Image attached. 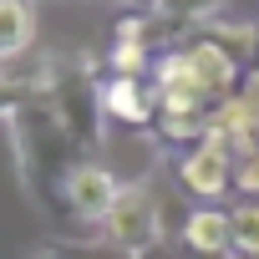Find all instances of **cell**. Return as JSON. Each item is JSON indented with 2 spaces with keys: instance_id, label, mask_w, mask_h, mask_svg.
I'll list each match as a JSON object with an SVG mask.
<instances>
[{
  "instance_id": "cell-1",
  "label": "cell",
  "mask_w": 259,
  "mask_h": 259,
  "mask_svg": "<svg viewBox=\"0 0 259 259\" xmlns=\"http://www.w3.org/2000/svg\"><path fill=\"white\" fill-rule=\"evenodd\" d=\"M11 148H16V168H21V188L36 203V213H46L51 224H71L66 183H71V173H76V163L87 153L61 127V117L46 102L41 87L11 112Z\"/></svg>"
},
{
  "instance_id": "cell-2",
  "label": "cell",
  "mask_w": 259,
  "mask_h": 259,
  "mask_svg": "<svg viewBox=\"0 0 259 259\" xmlns=\"http://www.w3.org/2000/svg\"><path fill=\"white\" fill-rule=\"evenodd\" d=\"M41 92L56 107L61 127L76 138V148L87 158L102 153L107 112H102V81L92 76V61H81V56H41Z\"/></svg>"
},
{
  "instance_id": "cell-3",
  "label": "cell",
  "mask_w": 259,
  "mask_h": 259,
  "mask_svg": "<svg viewBox=\"0 0 259 259\" xmlns=\"http://www.w3.org/2000/svg\"><path fill=\"white\" fill-rule=\"evenodd\" d=\"M97 234H102L107 249H117V254H127V259L153 254V249L168 239L163 208H158L153 188H148L143 178H138V183H122V193H117V203L107 208V219L97 224Z\"/></svg>"
},
{
  "instance_id": "cell-4",
  "label": "cell",
  "mask_w": 259,
  "mask_h": 259,
  "mask_svg": "<svg viewBox=\"0 0 259 259\" xmlns=\"http://www.w3.org/2000/svg\"><path fill=\"white\" fill-rule=\"evenodd\" d=\"M117 193H122V178H117L107 163L81 158V163H76V173H71V183H66L71 224H102V219H107V208L117 203Z\"/></svg>"
},
{
  "instance_id": "cell-5",
  "label": "cell",
  "mask_w": 259,
  "mask_h": 259,
  "mask_svg": "<svg viewBox=\"0 0 259 259\" xmlns=\"http://www.w3.org/2000/svg\"><path fill=\"white\" fill-rule=\"evenodd\" d=\"M178 46H183V56H188V66H193V81H198V92H203L208 102H224V97L239 92L244 66H239L224 46H213L208 36H188V41H178Z\"/></svg>"
},
{
  "instance_id": "cell-6",
  "label": "cell",
  "mask_w": 259,
  "mask_h": 259,
  "mask_svg": "<svg viewBox=\"0 0 259 259\" xmlns=\"http://www.w3.org/2000/svg\"><path fill=\"white\" fill-rule=\"evenodd\" d=\"M178 188L198 203H219L234 188V153L219 148H188L178 158Z\"/></svg>"
},
{
  "instance_id": "cell-7",
  "label": "cell",
  "mask_w": 259,
  "mask_h": 259,
  "mask_svg": "<svg viewBox=\"0 0 259 259\" xmlns=\"http://www.w3.org/2000/svg\"><path fill=\"white\" fill-rule=\"evenodd\" d=\"M102 112H107V122H127V127L158 122L153 87H143L138 76H107L102 81Z\"/></svg>"
},
{
  "instance_id": "cell-8",
  "label": "cell",
  "mask_w": 259,
  "mask_h": 259,
  "mask_svg": "<svg viewBox=\"0 0 259 259\" xmlns=\"http://www.w3.org/2000/svg\"><path fill=\"white\" fill-rule=\"evenodd\" d=\"M178 244L193 249V254H229V208H219V203H198V208H188Z\"/></svg>"
},
{
  "instance_id": "cell-9",
  "label": "cell",
  "mask_w": 259,
  "mask_h": 259,
  "mask_svg": "<svg viewBox=\"0 0 259 259\" xmlns=\"http://www.w3.org/2000/svg\"><path fill=\"white\" fill-rule=\"evenodd\" d=\"M153 16L168 26V36H173V46H178V41H188L193 31L224 21V0H158Z\"/></svg>"
},
{
  "instance_id": "cell-10",
  "label": "cell",
  "mask_w": 259,
  "mask_h": 259,
  "mask_svg": "<svg viewBox=\"0 0 259 259\" xmlns=\"http://www.w3.org/2000/svg\"><path fill=\"white\" fill-rule=\"evenodd\" d=\"M36 41V6L31 0H0V66L26 56Z\"/></svg>"
},
{
  "instance_id": "cell-11",
  "label": "cell",
  "mask_w": 259,
  "mask_h": 259,
  "mask_svg": "<svg viewBox=\"0 0 259 259\" xmlns=\"http://www.w3.org/2000/svg\"><path fill=\"white\" fill-rule=\"evenodd\" d=\"M208 117L229 133V143H234V153H249V148H259V107L249 102V97H224V102H213L208 107Z\"/></svg>"
},
{
  "instance_id": "cell-12",
  "label": "cell",
  "mask_w": 259,
  "mask_h": 259,
  "mask_svg": "<svg viewBox=\"0 0 259 259\" xmlns=\"http://www.w3.org/2000/svg\"><path fill=\"white\" fill-rule=\"evenodd\" d=\"M229 254L234 259H259V203L254 198L229 208Z\"/></svg>"
},
{
  "instance_id": "cell-13",
  "label": "cell",
  "mask_w": 259,
  "mask_h": 259,
  "mask_svg": "<svg viewBox=\"0 0 259 259\" xmlns=\"http://www.w3.org/2000/svg\"><path fill=\"white\" fill-rule=\"evenodd\" d=\"M193 36H208V41L224 46L239 66H244V56H254V21H213V26L193 31Z\"/></svg>"
},
{
  "instance_id": "cell-14",
  "label": "cell",
  "mask_w": 259,
  "mask_h": 259,
  "mask_svg": "<svg viewBox=\"0 0 259 259\" xmlns=\"http://www.w3.org/2000/svg\"><path fill=\"white\" fill-rule=\"evenodd\" d=\"M158 61V51L148 46V41H117L112 36V51H107V71L112 76H138L143 81V71Z\"/></svg>"
},
{
  "instance_id": "cell-15",
  "label": "cell",
  "mask_w": 259,
  "mask_h": 259,
  "mask_svg": "<svg viewBox=\"0 0 259 259\" xmlns=\"http://www.w3.org/2000/svg\"><path fill=\"white\" fill-rule=\"evenodd\" d=\"M36 87H41V61H36L31 71H21V66H0V117L11 122V112H16Z\"/></svg>"
},
{
  "instance_id": "cell-16",
  "label": "cell",
  "mask_w": 259,
  "mask_h": 259,
  "mask_svg": "<svg viewBox=\"0 0 259 259\" xmlns=\"http://www.w3.org/2000/svg\"><path fill=\"white\" fill-rule=\"evenodd\" d=\"M234 188H239L244 198H254V203H259V148L234 153Z\"/></svg>"
},
{
  "instance_id": "cell-17",
  "label": "cell",
  "mask_w": 259,
  "mask_h": 259,
  "mask_svg": "<svg viewBox=\"0 0 259 259\" xmlns=\"http://www.w3.org/2000/svg\"><path fill=\"white\" fill-rule=\"evenodd\" d=\"M51 259H127V254H117V249H107L97 239V244H56Z\"/></svg>"
},
{
  "instance_id": "cell-18",
  "label": "cell",
  "mask_w": 259,
  "mask_h": 259,
  "mask_svg": "<svg viewBox=\"0 0 259 259\" xmlns=\"http://www.w3.org/2000/svg\"><path fill=\"white\" fill-rule=\"evenodd\" d=\"M143 259H234V254H193V249H183V244H158L153 254H143Z\"/></svg>"
},
{
  "instance_id": "cell-19",
  "label": "cell",
  "mask_w": 259,
  "mask_h": 259,
  "mask_svg": "<svg viewBox=\"0 0 259 259\" xmlns=\"http://www.w3.org/2000/svg\"><path fill=\"white\" fill-rule=\"evenodd\" d=\"M239 97H249L259 107V66H244V81H239Z\"/></svg>"
},
{
  "instance_id": "cell-20",
  "label": "cell",
  "mask_w": 259,
  "mask_h": 259,
  "mask_svg": "<svg viewBox=\"0 0 259 259\" xmlns=\"http://www.w3.org/2000/svg\"><path fill=\"white\" fill-rule=\"evenodd\" d=\"M122 6H133L138 16H153V11H158V0H122Z\"/></svg>"
},
{
  "instance_id": "cell-21",
  "label": "cell",
  "mask_w": 259,
  "mask_h": 259,
  "mask_svg": "<svg viewBox=\"0 0 259 259\" xmlns=\"http://www.w3.org/2000/svg\"><path fill=\"white\" fill-rule=\"evenodd\" d=\"M249 66H259V21H254V61Z\"/></svg>"
},
{
  "instance_id": "cell-22",
  "label": "cell",
  "mask_w": 259,
  "mask_h": 259,
  "mask_svg": "<svg viewBox=\"0 0 259 259\" xmlns=\"http://www.w3.org/2000/svg\"><path fill=\"white\" fill-rule=\"evenodd\" d=\"M31 6H36V0H31Z\"/></svg>"
}]
</instances>
